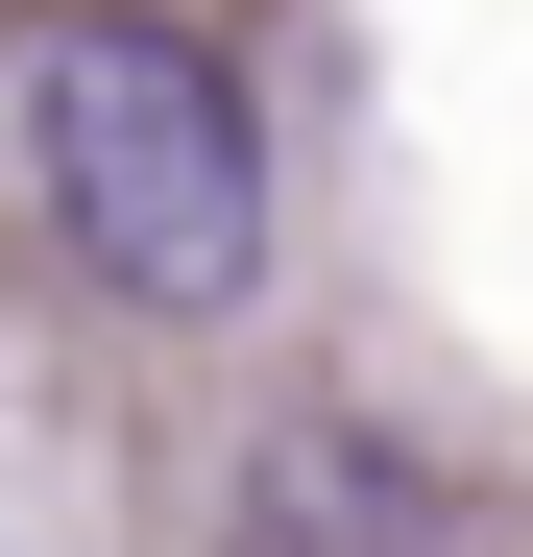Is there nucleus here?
<instances>
[{
    "label": "nucleus",
    "mask_w": 533,
    "mask_h": 557,
    "mask_svg": "<svg viewBox=\"0 0 533 557\" xmlns=\"http://www.w3.org/2000/svg\"><path fill=\"white\" fill-rule=\"evenodd\" d=\"M25 195L122 315H243L266 292V122L170 0H49L25 25Z\"/></svg>",
    "instance_id": "nucleus-1"
},
{
    "label": "nucleus",
    "mask_w": 533,
    "mask_h": 557,
    "mask_svg": "<svg viewBox=\"0 0 533 557\" xmlns=\"http://www.w3.org/2000/svg\"><path fill=\"white\" fill-rule=\"evenodd\" d=\"M243 557H436V460L364 412H292L243 460Z\"/></svg>",
    "instance_id": "nucleus-2"
}]
</instances>
